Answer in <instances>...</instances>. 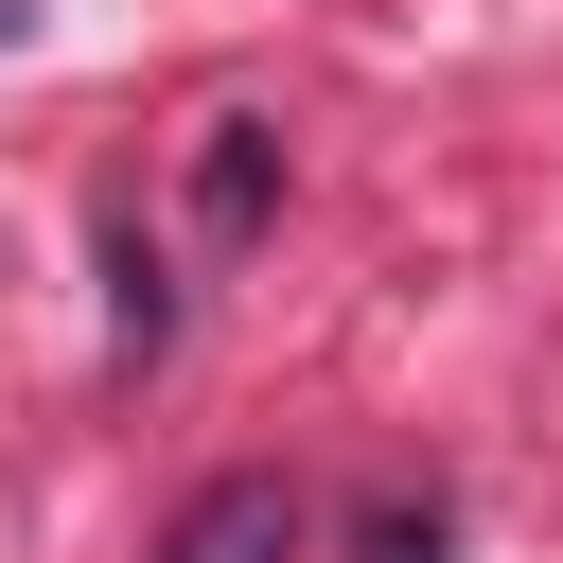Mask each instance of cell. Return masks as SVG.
<instances>
[{"mask_svg":"<svg viewBox=\"0 0 563 563\" xmlns=\"http://www.w3.org/2000/svg\"><path fill=\"white\" fill-rule=\"evenodd\" d=\"M0 18H18V0H0Z\"/></svg>","mask_w":563,"mask_h":563,"instance_id":"3957f363","label":"cell"},{"mask_svg":"<svg viewBox=\"0 0 563 563\" xmlns=\"http://www.w3.org/2000/svg\"><path fill=\"white\" fill-rule=\"evenodd\" d=\"M158 563H299V493H282V475H211Z\"/></svg>","mask_w":563,"mask_h":563,"instance_id":"6da1fadb","label":"cell"},{"mask_svg":"<svg viewBox=\"0 0 563 563\" xmlns=\"http://www.w3.org/2000/svg\"><path fill=\"white\" fill-rule=\"evenodd\" d=\"M264 176H282V123H211V158H194V211H211V229H264Z\"/></svg>","mask_w":563,"mask_h":563,"instance_id":"7a4b0ae2","label":"cell"}]
</instances>
